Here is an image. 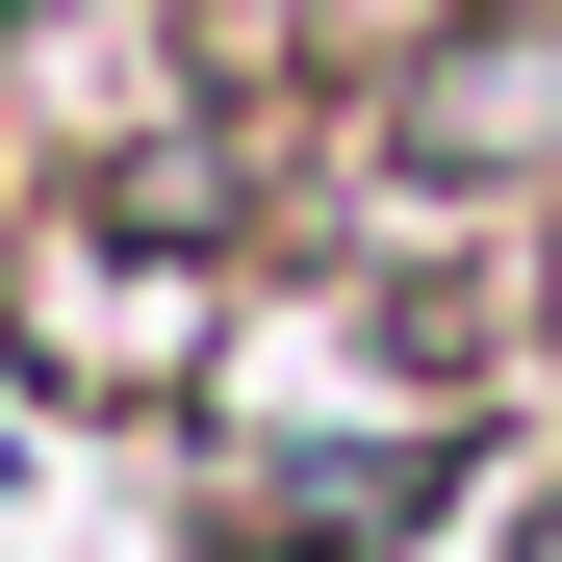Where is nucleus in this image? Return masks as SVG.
I'll list each match as a JSON object with an SVG mask.
<instances>
[{"label": "nucleus", "mask_w": 562, "mask_h": 562, "mask_svg": "<svg viewBox=\"0 0 562 562\" xmlns=\"http://www.w3.org/2000/svg\"><path fill=\"white\" fill-rule=\"evenodd\" d=\"M537 562H562V512H537Z\"/></svg>", "instance_id": "2"}, {"label": "nucleus", "mask_w": 562, "mask_h": 562, "mask_svg": "<svg viewBox=\"0 0 562 562\" xmlns=\"http://www.w3.org/2000/svg\"><path fill=\"white\" fill-rule=\"evenodd\" d=\"M384 128H409L435 179H512V154L562 128V26H435V52H409V103H384Z\"/></svg>", "instance_id": "1"}]
</instances>
